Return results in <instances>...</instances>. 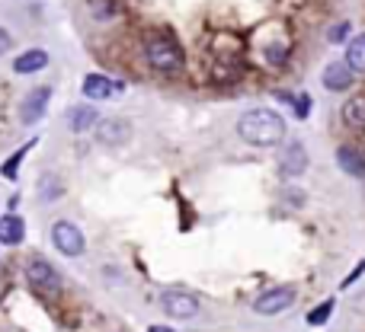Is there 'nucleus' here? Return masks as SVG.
I'll list each match as a JSON object with an SVG mask.
<instances>
[{
	"label": "nucleus",
	"instance_id": "nucleus-1",
	"mask_svg": "<svg viewBox=\"0 0 365 332\" xmlns=\"http://www.w3.org/2000/svg\"><path fill=\"white\" fill-rule=\"evenodd\" d=\"M237 135L250 147H275L285 137V119L273 109H250L237 119Z\"/></svg>",
	"mask_w": 365,
	"mask_h": 332
},
{
	"label": "nucleus",
	"instance_id": "nucleus-2",
	"mask_svg": "<svg viewBox=\"0 0 365 332\" xmlns=\"http://www.w3.org/2000/svg\"><path fill=\"white\" fill-rule=\"evenodd\" d=\"M145 61L148 68L160 74H176L182 70V52L170 36H148L145 38Z\"/></svg>",
	"mask_w": 365,
	"mask_h": 332
},
{
	"label": "nucleus",
	"instance_id": "nucleus-3",
	"mask_svg": "<svg viewBox=\"0 0 365 332\" xmlns=\"http://www.w3.org/2000/svg\"><path fill=\"white\" fill-rule=\"evenodd\" d=\"M26 281H29L32 291H38V294H45V297H52V294H58L61 291L58 269H55L52 262H45L42 256L26 259Z\"/></svg>",
	"mask_w": 365,
	"mask_h": 332
},
{
	"label": "nucleus",
	"instance_id": "nucleus-4",
	"mask_svg": "<svg viewBox=\"0 0 365 332\" xmlns=\"http://www.w3.org/2000/svg\"><path fill=\"white\" fill-rule=\"evenodd\" d=\"M52 243L61 256H68V259L84 256V249H87V240H84V234H80V227L71 224V220H55L52 224Z\"/></svg>",
	"mask_w": 365,
	"mask_h": 332
},
{
	"label": "nucleus",
	"instance_id": "nucleus-5",
	"mask_svg": "<svg viewBox=\"0 0 365 332\" xmlns=\"http://www.w3.org/2000/svg\"><path fill=\"white\" fill-rule=\"evenodd\" d=\"M292 303H295V287L282 285V287L266 291V294H259L257 301H253V310H257L259 317H279V313H285Z\"/></svg>",
	"mask_w": 365,
	"mask_h": 332
},
{
	"label": "nucleus",
	"instance_id": "nucleus-6",
	"mask_svg": "<svg viewBox=\"0 0 365 332\" xmlns=\"http://www.w3.org/2000/svg\"><path fill=\"white\" fill-rule=\"evenodd\" d=\"M160 307L173 319H192L199 313V297L189 291H164L160 294Z\"/></svg>",
	"mask_w": 365,
	"mask_h": 332
},
{
	"label": "nucleus",
	"instance_id": "nucleus-7",
	"mask_svg": "<svg viewBox=\"0 0 365 332\" xmlns=\"http://www.w3.org/2000/svg\"><path fill=\"white\" fill-rule=\"evenodd\" d=\"M48 99H52V86H36V90L23 99V106H20V121H23V125H36V121L45 115Z\"/></svg>",
	"mask_w": 365,
	"mask_h": 332
},
{
	"label": "nucleus",
	"instance_id": "nucleus-8",
	"mask_svg": "<svg viewBox=\"0 0 365 332\" xmlns=\"http://www.w3.org/2000/svg\"><path fill=\"white\" fill-rule=\"evenodd\" d=\"M122 93V83L109 80L106 74H87L84 77V96L93 99V103H99V99H113Z\"/></svg>",
	"mask_w": 365,
	"mask_h": 332
},
{
	"label": "nucleus",
	"instance_id": "nucleus-9",
	"mask_svg": "<svg viewBox=\"0 0 365 332\" xmlns=\"http://www.w3.org/2000/svg\"><path fill=\"white\" fill-rule=\"evenodd\" d=\"M304 166H308V151H304V144L301 141L285 144V151H282V157H279L282 176H289V179L292 176H301Z\"/></svg>",
	"mask_w": 365,
	"mask_h": 332
},
{
	"label": "nucleus",
	"instance_id": "nucleus-10",
	"mask_svg": "<svg viewBox=\"0 0 365 332\" xmlns=\"http://www.w3.org/2000/svg\"><path fill=\"white\" fill-rule=\"evenodd\" d=\"M129 135H131V128H129V121H122V119H99V125H96V141L99 144H106V147H119V144H125L129 141Z\"/></svg>",
	"mask_w": 365,
	"mask_h": 332
},
{
	"label": "nucleus",
	"instance_id": "nucleus-11",
	"mask_svg": "<svg viewBox=\"0 0 365 332\" xmlns=\"http://www.w3.org/2000/svg\"><path fill=\"white\" fill-rule=\"evenodd\" d=\"M336 166H340L346 176H352V179H362L365 176V151H359L352 144H343V147H336Z\"/></svg>",
	"mask_w": 365,
	"mask_h": 332
},
{
	"label": "nucleus",
	"instance_id": "nucleus-12",
	"mask_svg": "<svg viewBox=\"0 0 365 332\" xmlns=\"http://www.w3.org/2000/svg\"><path fill=\"white\" fill-rule=\"evenodd\" d=\"M352 70H350V64L346 61H330L327 68H324V86L327 90H334V93H343V90H350L352 86Z\"/></svg>",
	"mask_w": 365,
	"mask_h": 332
},
{
	"label": "nucleus",
	"instance_id": "nucleus-13",
	"mask_svg": "<svg viewBox=\"0 0 365 332\" xmlns=\"http://www.w3.org/2000/svg\"><path fill=\"white\" fill-rule=\"evenodd\" d=\"M343 125L352 131H365V93H356L352 99L343 103Z\"/></svg>",
	"mask_w": 365,
	"mask_h": 332
},
{
	"label": "nucleus",
	"instance_id": "nucleus-14",
	"mask_svg": "<svg viewBox=\"0 0 365 332\" xmlns=\"http://www.w3.org/2000/svg\"><path fill=\"white\" fill-rule=\"evenodd\" d=\"M96 125H99V112L93 106H74L68 112V128L74 135H84V131L96 128Z\"/></svg>",
	"mask_w": 365,
	"mask_h": 332
},
{
	"label": "nucleus",
	"instance_id": "nucleus-15",
	"mask_svg": "<svg viewBox=\"0 0 365 332\" xmlns=\"http://www.w3.org/2000/svg\"><path fill=\"white\" fill-rule=\"evenodd\" d=\"M48 64V52H42V48H29V52H23L20 58L13 61V70L16 74H38V70Z\"/></svg>",
	"mask_w": 365,
	"mask_h": 332
},
{
	"label": "nucleus",
	"instance_id": "nucleus-16",
	"mask_svg": "<svg viewBox=\"0 0 365 332\" xmlns=\"http://www.w3.org/2000/svg\"><path fill=\"white\" fill-rule=\"evenodd\" d=\"M23 236H26L23 218H16V214H3L0 218V243L3 246H16V243H23Z\"/></svg>",
	"mask_w": 365,
	"mask_h": 332
},
{
	"label": "nucleus",
	"instance_id": "nucleus-17",
	"mask_svg": "<svg viewBox=\"0 0 365 332\" xmlns=\"http://www.w3.org/2000/svg\"><path fill=\"white\" fill-rule=\"evenodd\" d=\"M346 64H350L352 74H365V32L350 38V45H346Z\"/></svg>",
	"mask_w": 365,
	"mask_h": 332
},
{
	"label": "nucleus",
	"instance_id": "nucleus-18",
	"mask_svg": "<svg viewBox=\"0 0 365 332\" xmlns=\"http://www.w3.org/2000/svg\"><path fill=\"white\" fill-rule=\"evenodd\" d=\"M32 147H36V141L23 144V147H20V151H16L13 157H10V160H3V163H0V176H3V179H16V169H20V163H23V157L32 151Z\"/></svg>",
	"mask_w": 365,
	"mask_h": 332
},
{
	"label": "nucleus",
	"instance_id": "nucleus-19",
	"mask_svg": "<svg viewBox=\"0 0 365 332\" xmlns=\"http://www.w3.org/2000/svg\"><path fill=\"white\" fill-rule=\"evenodd\" d=\"M58 195H61V179L55 173H45L42 179H38V198H42L45 204H52Z\"/></svg>",
	"mask_w": 365,
	"mask_h": 332
},
{
	"label": "nucleus",
	"instance_id": "nucleus-20",
	"mask_svg": "<svg viewBox=\"0 0 365 332\" xmlns=\"http://www.w3.org/2000/svg\"><path fill=\"white\" fill-rule=\"evenodd\" d=\"M334 307H336V301H324V303H317V307L308 313V326H324L330 319V313H334Z\"/></svg>",
	"mask_w": 365,
	"mask_h": 332
},
{
	"label": "nucleus",
	"instance_id": "nucleus-21",
	"mask_svg": "<svg viewBox=\"0 0 365 332\" xmlns=\"http://www.w3.org/2000/svg\"><path fill=\"white\" fill-rule=\"evenodd\" d=\"M263 58H266L269 64H275V68H279V64H285V61H289V45H282V42H273V45L263 48Z\"/></svg>",
	"mask_w": 365,
	"mask_h": 332
},
{
	"label": "nucleus",
	"instance_id": "nucleus-22",
	"mask_svg": "<svg viewBox=\"0 0 365 332\" xmlns=\"http://www.w3.org/2000/svg\"><path fill=\"white\" fill-rule=\"evenodd\" d=\"M350 29H352L350 23H336V26H330V29H327V38H330V42H343V38L350 36Z\"/></svg>",
	"mask_w": 365,
	"mask_h": 332
},
{
	"label": "nucleus",
	"instance_id": "nucleus-23",
	"mask_svg": "<svg viewBox=\"0 0 365 332\" xmlns=\"http://www.w3.org/2000/svg\"><path fill=\"white\" fill-rule=\"evenodd\" d=\"M93 13L103 20V16H113L115 7H113V0H93Z\"/></svg>",
	"mask_w": 365,
	"mask_h": 332
},
{
	"label": "nucleus",
	"instance_id": "nucleus-24",
	"mask_svg": "<svg viewBox=\"0 0 365 332\" xmlns=\"http://www.w3.org/2000/svg\"><path fill=\"white\" fill-rule=\"evenodd\" d=\"M285 202H289L292 208H301V204H304V192L301 189H289V192H285Z\"/></svg>",
	"mask_w": 365,
	"mask_h": 332
},
{
	"label": "nucleus",
	"instance_id": "nucleus-25",
	"mask_svg": "<svg viewBox=\"0 0 365 332\" xmlns=\"http://www.w3.org/2000/svg\"><path fill=\"white\" fill-rule=\"evenodd\" d=\"M308 109H311V96H298V103H295L298 119H304V115H308Z\"/></svg>",
	"mask_w": 365,
	"mask_h": 332
},
{
	"label": "nucleus",
	"instance_id": "nucleus-26",
	"mask_svg": "<svg viewBox=\"0 0 365 332\" xmlns=\"http://www.w3.org/2000/svg\"><path fill=\"white\" fill-rule=\"evenodd\" d=\"M10 45H13V38H10V32L3 29V26H0V54H7Z\"/></svg>",
	"mask_w": 365,
	"mask_h": 332
},
{
	"label": "nucleus",
	"instance_id": "nucleus-27",
	"mask_svg": "<svg viewBox=\"0 0 365 332\" xmlns=\"http://www.w3.org/2000/svg\"><path fill=\"white\" fill-rule=\"evenodd\" d=\"M362 272H365V262H359V265H356V269H352V272H350V278L343 281V287H350V285H352V281H356V278H359V275H362Z\"/></svg>",
	"mask_w": 365,
	"mask_h": 332
},
{
	"label": "nucleus",
	"instance_id": "nucleus-28",
	"mask_svg": "<svg viewBox=\"0 0 365 332\" xmlns=\"http://www.w3.org/2000/svg\"><path fill=\"white\" fill-rule=\"evenodd\" d=\"M148 332H173V329H167V326H151Z\"/></svg>",
	"mask_w": 365,
	"mask_h": 332
}]
</instances>
